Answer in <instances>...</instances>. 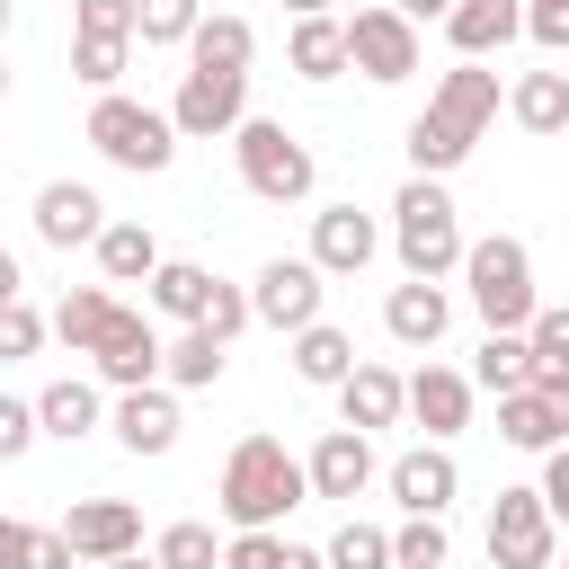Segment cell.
<instances>
[{
	"mask_svg": "<svg viewBox=\"0 0 569 569\" xmlns=\"http://www.w3.org/2000/svg\"><path fill=\"white\" fill-rule=\"evenodd\" d=\"M400 391H409V409H400V418H418V427H427V445H445V436H462V427H471V373H453V365H436V356H427Z\"/></svg>",
	"mask_w": 569,
	"mask_h": 569,
	"instance_id": "5bb4252c",
	"label": "cell"
},
{
	"mask_svg": "<svg viewBox=\"0 0 569 569\" xmlns=\"http://www.w3.org/2000/svg\"><path fill=\"white\" fill-rule=\"evenodd\" d=\"M302 498H311V480H302V453H284V436H240L222 462V489H213L231 533H276Z\"/></svg>",
	"mask_w": 569,
	"mask_h": 569,
	"instance_id": "7a4b0ae2",
	"label": "cell"
},
{
	"mask_svg": "<svg viewBox=\"0 0 569 569\" xmlns=\"http://www.w3.org/2000/svg\"><path fill=\"white\" fill-rule=\"evenodd\" d=\"M382 9H400V18H409V27H418V18H445V9H453V0H382Z\"/></svg>",
	"mask_w": 569,
	"mask_h": 569,
	"instance_id": "7dc6e473",
	"label": "cell"
},
{
	"mask_svg": "<svg viewBox=\"0 0 569 569\" xmlns=\"http://www.w3.org/2000/svg\"><path fill=\"white\" fill-rule=\"evenodd\" d=\"M249 53H258V27L231 9L196 18V36H187V71H249Z\"/></svg>",
	"mask_w": 569,
	"mask_h": 569,
	"instance_id": "603a6c76",
	"label": "cell"
},
{
	"mask_svg": "<svg viewBox=\"0 0 569 569\" xmlns=\"http://www.w3.org/2000/svg\"><path fill=\"white\" fill-rule=\"evenodd\" d=\"M382 329L400 338V347H436L445 329H453V302H445V284H391V302H382Z\"/></svg>",
	"mask_w": 569,
	"mask_h": 569,
	"instance_id": "44dd1931",
	"label": "cell"
},
{
	"mask_svg": "<svg viewBox=\"0 0 569 569\" xmlns=\"http://www.w3.org/2000/svg\"><path fill=\"white\" fill-rule=\"evenodd\" d=\"M391 249H400V267H409L418 284H445V276L462 267V213H453L445 178H409V187L391 196Z\"/></svg>",
	"mask_w": 569,
	"mask_h": 569,
	"instance_id": "3957f363",
	"label": "cell"
},
{
	"mask_svg": "<svg viewBox=\"0 0 569 569\" xmlns=\"http://www.w3.org/2000/svg\"><path fill=\"white\" fill-rule=\"evenodd\" d=\"M498 436H507L516 453L569 445V382H525V391H507V400H498Z\"/></svg>",
	"mask_w": 569,
	"mask_h": 569,
	"instance_id": "4fadbf2b",
	"label": "cell"
},
{
	"mask_svg": "<svg viewBox=\"0 0 569 569\" xmlns=\"http://www.w3.org/2000/svg\"><path fill=\"white\" fill-rule=\"evenodd\" d=\"M284 62H293L302 80H338V71H347V18H293Z\"/></svg>",
	"mask_w": 569,
	"mask_h": 569,
	"instance_id": "f1b7e54d",
	"label": "cell"
},
{
	"mask_svg": "<svg viewBox=\"0 0 569 569\" xmlns=\"http://www.w3.org/2000/svg\"><path fill=\"white\" fill-rule=\"evenodd\" d=\"M27 542H36V525H18V516H0V569H27Z\"/></svg>",
	"mask_w": 569,
	"mask_h": 569,
	"instance_id": "bcb514c9",
	"label": "cell"
},
{
	"mask_svg": "<svg viewBox=\"0 0 569 569\" xmlns=\"http://www.w3.org/2000/svg\"><path fill=\"white\" fill-rule=\"evenodd\" d=\"M329 569H391V533L382 525H365V516H347L338 533H329V551H320Z\"/></svg>",
	"mask_w": 569,
	"mask_h": 569,
	"instance_id": "836d02e7",
	"label": "cell"
},
{
	"mask_svg": "<svg viewBox=\"0 0 569 569\" xmlns=\"http://www.w3.org/2000/svg\"><path fill=\"white\" fill-rule=\"evenodd\" d=\"M151 560H160V569H222V542H213V525L187 516V525H169V533L151 542Z\"/></svg>",
	"mask_w": 569,
	"mask_h": 569,
	"instance_id": "d590c367",
	"label": "cell"
},
{
	"mask_svg": "<svg viewBox=\"0 0 569 569\" xmlns=\"http://www.w3.org/2000/svg\"><path fill=\"white\" fill-rule=\"evenodd\" d=\"M525 347H533V382H569V302H542L525 320Z\"/></svg>",
	"mask_w": 569,
	"mask_h": 569,
	"instance_id": "d6a6232c",
	"label": "cell"
},
{
	"mask_svg": "<svg viewBox=\"0 0 569 569\" xmlns=\"http://www.w3.org/2000/svg\"><path fill=\"white\" fill-rule=\"evenodd\" d=\"M507 116L525 133H569V71H525L507 89Z\"/></svg>",
	"mask_w": 569,
	"mask_h": 569,
	"instance_id": "83f0119b",
	"label": "cell"
},
{
	"mask_svg": "<svg viewBox=\"0 0 569 569\" xmlns=\"http://www.w3.org/2000/svg\"><path fill=\"white\" fill-rule=\"evenodd\" d=\"M445 36H453L462 62H489L498 44L525 36V0H453V9H445Z\"/></svg>",
	"mask_w": 569,
	"mask_h": 569,
	"instance_id": "d6986e66",
	"label": "cell"
},
{
	"mask_svg": "<svg viewBox=\"0 0 569 569\" xmlns=\"http://www.w3.org/2000/svg\"><path fill=\"white\" fill-rule=\"evenodd\" d=\"M27 569H71V542H62V533H44V525H36V542H27Z\"/></svg>",
	"mask_w": 569,
	"mask_h": 569,
	"instance_id": "f6af8a7d",
	"label": "cell"
},
{
	"mask_svg": "<svg viewBox=\"0 0 569 569\" xmlns=\"http://www.w3.org/2000/svg\"><path fill=\"white\" fill-rule=\"evenodd\" d=\"M293 373H302V382H320V391H338V382L356 373V338H347V329H329V320L293 329Z\"/></svg>",
	"mask_w": 569,
	"mask_h": 569,
	"instance_id": "4316f807",
	"label": "cell"
},
{
	"mask_svg": "<svg viewBox=\"0 0 569 569\" xmlns=\"http://www.w3.org/2000/svg\"><path fill=\"white\" fill-rule=\"evenodd\" d=\"M107 569H160V560H151V551H124V560H107Z\"/></svg>",
	"mask_w": 569,
	"mask_h": 569,
	"instance_id": "816d5d0a",
	"label": "cell"
},
{
	"mask_svg": "<svg viewBox=\"0 0 569 569\" xmlns=\"http://www.w3.org/2000/svg\"><path fill=\"white\" fill-rule=\"evenodd\" d=\"M0 98H9V62H0Z\"/></svg>",
	"mask_w": 569,
	"mask_h": 569,
	"instance_id": "db71d44e",
	"label": "cell"
},
{
	"mask_svg": "<svg viewBox=\"0 0 569 569\" xmlns=\"http://www.w3.org/2000/svg\"><path fill=\"white\" fill-rule=\"evenodd\" d=\"M400 409H409V391H400V373H391V365H356V373L338 382V427H356V436L400 427Z\"/></svg>",
	"mask_w": 569,
	"mask_h": 569,
	"instance_id": "ffe728a7",
	"label": "cell"
},
{
	"mask_svg": "<svg viewBox=\"0 0 569 569\" xmlns=\"http://www.w3.org/2000/svg\"><path fill=\"white\" fill-rule=\"evenodd\" d=\"M302 480H311V498H365V489H373V436L329 427V436L302 453Z\"/></svg>",
	"mask_w": 569,
	"mask_h": 569,
	"instance_id": "e0dca14e",
	"label": "cell"
},
{
	"mask_svg": "<svg viewBox=\"0 0 569 569\" xmlns=\"http://www.w3.org/2000/svg\"><path fill=\"white\" fill-rule=\"evenodd\" d=\"M27 445H36V400H9L0 391V462H18Z\"/></svg>",
	"mask_w": 569,
	"mask_h": 569,
	"instance_id": "7bdbcfd3",
	"label": "cell"
},
{
	"mask_svg": "<svg viewBox=\"0 0 569 569\" xmlns=\"http://www.w3.org/2000/svg\"><path fill=\"white\" fill-rule=\"evenodd\" d=\"M204 293H213V276H204L196 258H160V267H151V311H160V320H187V329H196V320H204Z\"/></svg>",
	"mask_w": 569,
	"mask_h": 569,
	"instance_id": "f546056e",
	"label": "cell"
},
{
	"mask_svg": "<svg viewBox=\"0 0 569 569\" xmlns=\"http://www.w3.org/2000/svg\"><path fill=\"white\" fill-rule=\"evenodd\" d=\"M89 365H98V382H116V391H142V382H160V329L142 320V311H107V329H98V347H89Z\"/></svg>",
	"mask_w": 569,
	"mask_h": 569,
	"instance_id": "7c38bea8",
	"label": "cell"
},
{
	"mask_svg": "<svg viewBox=\"0 0 569 569\" xmlns=\"http://www.w3.org/2000/svg\"><path fill=\"white\" fill-rule=\"evenodd\" d=\"M347 62H356L365 80H382V89H391V80H409V71H418V27H409L400 9H382V0H373V9H356V18H347Z\"/></svg>",
	"mask_w": 569,
	"mask_h": 569,
	"instance_id": "8fae6325",
	"label": "cell"
},
{
	"mask_svg": "<svg viewBox=\"0 0 569 569\" xmlns=\"http://www.w3.org/2000/svg\"><path fill=\"white\" fill-rule=\"evenodd\" d=\"M533 498L551 507V525H569V445H551V462H542V480H533Z\"/></svg>",
	"mask_w": 569,
	"mask_h": 569,
	"instance_id": "ee69618b",
	"label": "cell"
},
{
	"mask_svg": "<svg viewBox=\"0 0 569 569\" xmlns=\"http://www.w3.org/2000/svg\"><path fill=\"white\" fill-rule=\"evenodd\" d=\"M231 160H240V187H249L258 204H302V196L320 187V160H311V142H302L293 124H276V116H240V133H231Z\"/></svg>",
	"mask_w": 569,
	"mask_h": 569,
	"instance_id": "277c9868",
	"label": "cell"
},
{
	"mask_svg": "<svg viewBox=\"0 0 569 569\" xmlns=\"http://www.w3.org/2000/svg\"><path fill=\"white\" fill-rule=\"evenodd\" d=\"M116 445H124V453H169V445H178V400H169L160 382L124 391V400H116Z\"/></svg>",
	"mask_w": 569,
	"mask_h": 569,
	"instance_id": "7402d4cb",
	"label": "cell"
},
{
	"mask_svg": "<svg viewBox=\"0 0 569 569\" xmlns=\"http://www.w3.org/2000/svg\"><path fill=\"white\" fill-rule=\"evenodd\" d=\"M356 9H373V0H356Z\"/></svg>",
	"mask_w": 569,
	"mask_h": 569,
	"instance_id": "11a10c76",
	"label": "cell"
},
{
	"mask_svg": "<svg viewBox=\"0 0 569 569\" xmlns=\"http://www.w3.org/2000/svg\"><path fill=\"white\" fill-rule=\"evenodd\" d=\"M53 533L71 542V560L107 569V560L142 551V507H133V498H71V516H62Z\"/></svg>",
	"mask_w": 569,
	"mask_h": 569,
	"instance_id": "30bf717a",
	"label": "cell"
},
{
	"mask_svg": "<svg viewBox=\"0 0 569 569\" xmlns=\"http://www.w3.org/2000/svg\"><path fill=\"white\" fill-rule=\"evenodd\" d=\"M71 36H116V44H133V0H80V9H71Z\"/></svg>",
	"mask_w": 569,
	"mask_h": 569,
	"instance_id": "60d3db41",
	"label": "cell"
},
{
	"mask_svg": "<svg viewBox=\"0 0 569 569\" xmlns=\"http://www.w3.org/2000/svg\"><path fill=\"white\" fill-rule=\"evenodd\" d=\"M18 284H27V276H18V258L0 249V302H18Z\"/></svg>",
	"mask_w": 569,
	"mask_h": 569,
	"instance_id": "681fc988",
	"label": "cell"
},
{
	"mask_svg": "<svg viewBox=\"0 0 569 569\" xmlns=\"http://www.w3.org/2000/svg\"><path fill=\"white\" fill-rule=\"evenodd\" d=\"M107 311H116V293H107V284H71V293L53 302V320H44V329H53L71 356H89V347H98V329H107Z\"/></svg>",
	"mask_w": 569,
	"mask_h": 569,
	"instance_id": "1f68e13d",
	"label": "cell"
},
{
	"mask_svg": "<svg viewBox=\"0 0 569 569\" xmlns=\"http://www.w3.org/2000/svg\"><path fill=\"white\" fill-rule=\"evenodd\" d=\"M445 551H453L445 516H409V525L391 533V569H445Z\"/></svg>",
	"mask_w": 569,
	"mask_h": 569,
	"instance_id": "e575fe53",
	"label": "cell"
},
{
	"mask_svg": "<svg viewBox=\"0 0 569 569\" xmlns=\"http://www.w3.org/2000/svg\"><path fill=\"white\" fill-rule=\"evenodd\" d=\"M44 347V311L18 293V302H0V365H18V356H36Z\"/></svg>",
	"mask_w": 569,
	"mask_h": 569,
	"instance_id": "f35d334b",
	"label": "cell"
},
{
	"mask_svg": "<svg viewBox=\"0 0 569 569\" xmlns=\"http://www.w3.org/2000/svg\"><path fill=\"white\" fill-rule=\"evenodd\" d=\"M89 427H98V382L62 373V382H44V391H36V436H62V445H80Z\"/></svg>",
	"mask_w": 569,
	"mask_h": 569,
	"instance_id": "d4e9b609",
	"label": "cell"
},
{
	"mask_svg": "<svg viewBox=\"0 0 569 569\" xmlns=\"http://www.w3.org/2000/svg\"><path fill=\"white\" fill-rule=\"evenodd\" d=\"M204 18V0H133V36L142 44H187Z\"/></svg>",
	"mask_w": 569,
	"mask_h": 569,
	"instance_id": "8d00e7d4",
	"label": "cell"
},
{
	"mask_svg": "<svg viewBox=\"0 0 569 569\" xmlns=\"http://www.w3.org/2000/svg\"><path fill=\"white\" fill-rule=\"evenodd\" d=\"M489 116H498V71L453 62V71L427 89V107L409 116V178H445V169H462L471 142L489 133Z\"/></svg>",
	"mask_w": 569,
	"mask_h": 569,
	"instance_id": "6da1fadb",
	"label": "cell"
},
{
	"mask_svg": "<svg viewBox=\"0 0 569 569\" xmlns=\"http://www.w3.org/2000/svg\"><path fill=\"white\" fill-rule=\"evenodd\" d=\"M373 249H382L373 213H356V204H320V213H311V267H320V276H365Z\"/></svg>",
	"mask_w": 569,
	"mask_h": 569,
	"instance_id": "2e32d148",
	"label": "cell"
},
{
	"mask_svg": "<svg viewBox=\"0 0 569 569\" xmlns=\"http://www.w3.org/2000/svg\"><path fill=\"white\" fill-rule=\"evenodd\" d=\"M0 36H9V0H0Z\"/></svg>",
	"mask_w": 569,
	"mask_h": 569,
	"instance_id": "f5cc1de1",
	"label": "cell"
},
{
	"mask_svg": "<svg viewBox=\"0 0 569 569\" xmlns=\"http://www.w3.org/2000/svg\"><path fill=\"white\" fill-rule=\"evenodd\" d=\"M525 36L542 53H569V0H525Z\"/></svg>",
	"mask_w": 569,
	"mask_h": 569,
	"instance_id": "b9f144b4",
	"label": "cell"
},
{
	"mask_svg": "<svg viewBox=\"0 0 569 569\" xmlns=\"http://www.w3.org/2000/svg\"><path fill=\"white\" fill-rule=\"evenodd\" d=\"M462 284H471V311H480L489 329H525V320L542 311V293H533V258H525L516 231L462 240Z\"/></svg>",
	"mask_w": 569,
	"mask_h": 569,
	"instance_id": "5b68a950",
	"label": "cell"
},
{
	"mask_svg": "<svg viewBox=\"0 0 569 569\" xmlns=\"http://www.w3.org/2000/svg\"><path fill=\"white\" fill-rule=\"evenodd\" d=\"M222 338L213 329H178V338H160V382H178V391H213L222 382Z\"/></svg>",
	"mask_w": 569,
	"mask_h": 569,
	"instance_id": "cb8c5ba5",
	"label": "cell"
},
{
	"mask_svg": "<svg viewBox=\"0 0 569 569\" xmlns=\"http://www.w3.org/2000/svg\"><path fill=\"white\" fill-rule=\"evenodd\" d=\"M382 489H391V507H400V516H445V507H453V489H462V471H453V453H445V445H409V453L382 471Z\"/></svg>",
	"mask_w": 569,
	"mask_h": 569,
	"instance_id": "9a60e30c",
	"label": "cell"
},
{
	"mask_svg": "<svg viewBox=\"0 0 569 569\" xmlns=\"http://www.w3.org/2000/svg\"><path fill=\"white\" fill-rule=\"evenodd\" d=\"M124 53H133V44H116V36H71V80H89V89L107 98V89L124 80Z\"/></svg>",
	"mask_w": 569,
	"mask_h": 569,
	"instance_id": "74e56055",
	"label": "cell"
},
{
	"mask_svg": "<svg viewBox=\"0 0 569 569\" xmlns=\"http://www.w3.org/2000/svg\"><path fill=\"white\" fill-rule=\"evenodd\" d=\"M276 569H329V560H320V551H302V542H284V551H276Z\"/></svg>",
	"mask_w": 569,
	"mask_h": 569,
	"instance_id": "c3c4849f",
	"label": "cell"
},
{
	"mask_svg": "<svg viewBox=\"0 0 569 569\" xmlns=\"http://www.w3.org/2000/svg\"><path fill=\"white\" fill-rule=\"evenodd\" d=\"M107 231V204H98V187H80V178H53V187H36V240H53V249H80V240H98Z\"/></svg>",
	"mask_w": 569,
	"mask_h": 569,
	"instance_id": "ac0fdd59",
	"label": "cell"
},
{
	"mask_svg": "<svg viewBox=\"0 0 569 569\" xmlns=\"http://www.w3.org/2000/svg\"><path fill=\"white\" fill-rule=\"evenodd\" d=\"M471 382H480V391H498V400H507V391H525V382H533V347H525V329H489V338H480V356H471Z\"/></svg>",
	"mask_w": 569,
	"mask_h": 569,
	"instance_id": "4dcf8cb0",
	"label": "cell"
},
{
	"mask_svg": "<svg viewBox=\"0 0 569 569\" xmlns=\"http://www.w3.org/2000/svg\"><path fill=\"white\" fill-rule=\"evenodd\" d=\"M196 329H213V338H222V347H231V338H240V329H249V293H240V284H222V276H213V293H204V320H196Z\"/></svg>",
	"mask_w": 569,
	"mask_h": 569,
	"instance_id": "ab89813d",
	"label": "cell"
},
{
	"mask_svg": "<svg viewBox=\"0 0 569 569\" xmlns=\"http://www.w3.org/2000/svg\"><path fill=\"white\" fill-rule=\"evenodd\" d=\"M89 249H98V276H107V284H151V267H160V240H151L142 222H107Z\"/></svg>",
	"mask_w": 569,
	"mask_h": 569,
	"instance_id": "484cf974",
	"label": "cell"
},
{
	"mask_svg": "<svg viewBox=\"0 0 569 569\" xmlns=\"http://www.w3.org/2000/svg\"><path fill=\"white\" fill-rule=\"evenodd\" d=\"M560 560V525L533 489H498L489 507V569H551Z\"/></svg>",
	"mask_w": 569,
	"mask_h": 569,
	"instance_id": "52a82bcc",
	"label": "cell"
},
{
	"mask_svg": "<svg viewBox=\"0 0 569 569\" xmlns=\"http://www.w3.org/2000/svg\"><path fill=\"white\" fill-rule=\"evenodd\" d=\"M89 142H98L116 169H133V178H160V169L178 160L169 107H142V98H124V89H107V98L89 107Z\"/></svg>",
	"mask_w": 569,
	"mask_h": 569,
	"instance_id": "8992f818",
	"label": "cell"
},
{
	"mask_svg": "<svg viewBox=\"0 0 569 569\" xmlns=\"http://www.w3.org/2000/svg\"><path fill=\"white\" fill-rule=\"evenodd\" d=\"M320 302H329V276H320L311 258H267L258 284H249V320H267V329H284V338L311 329Z\"/></svg>",
	"mask_w": 569,
	"mask_h": 569,
	"instance_id": "9c48e42d",
	"label": "cell"
},
{
	"mask_svg": "<svg viewBox=\"0 0 569 569\" xmlns=\"http://www.w3.org/2000/svg\"><path fill=\"white\" fill-rule=\"evenodd\" d=\"M284 9H293V18H329V0H284Z\"/></svg>",
	"mask_w": 569,
	"mask_h": 569,
	"instance_id": "f907efd6",
	"label": "cell"
},
{
	"mask_svg": "<svg viewBox=\"0 0 569 569\" xmlns=\"http://www.w3.org/2000/svg\"><path fill=\"white\" fill-rule=\"evenodd\" d=\"M249 116V71H187L178 98H169V124L178 142H213V133H240Z\"/></svg>",
	"mask_w": 569,
	"mask_h": 569,
	"instance_id": "ba28073f",
	"label": "cell"
}]
</instances>
